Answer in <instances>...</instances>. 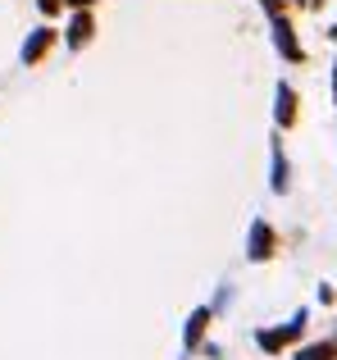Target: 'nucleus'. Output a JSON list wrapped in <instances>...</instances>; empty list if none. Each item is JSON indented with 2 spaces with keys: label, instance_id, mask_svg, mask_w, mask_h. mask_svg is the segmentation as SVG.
<instances>
[{
  "label": "nucleus",
  "instance_id": "9d476101",
  "mask_svg": "<svg viewBox=\"0 0 337 360\" xmlns=\"http://www.w3.org/2000/svg\"><path fill=\"white\" fill-rule=\"evenodd\" d=\"M37 5H41L46 14H55V9H60V0H37Z\"/></svg>",
  "mask_w": 337,
  "mask_h": 360
},
{
  "label": "nucleus",
  "instance_id": "ddd939ff",
  "mask_svg": "<svg viewBox=\"0 0 337 360\" xmlns=\"http://www.w3.org/2000/svg\"><path fill=\"white\" fill-rule=\"evenodd\" d=\"M333 41H337V27H333Z\"/></svg>",
  "mask_w": 337,
  "mask_h": 360
},
{
  "label": "nucleus",
  "instance_id": "9b49d317",
  "mask_svg": "<svg viewBox=\"0 0 337 360\" xmlns=\"http://www.w3.org/2000/svg\"><path fill=\"white\" fill-rule=\"evenodd\" d=\"M333 96H337V69H333Z\"/></svg>",
  "mask_w": 337,
  "mask_h": 360
},
{
  "label": "nucleus",
  "instance_id": "7ed1b4c3",
  "mask_svg": "<svg viewBox=\"0 0 337 360\" xmlns=\"http://www.w3.org/2000/svg\"><path fill=\"white\" fill-rule=\"evenodd\" d=\"M51 41H55V32L51 27H41V32H32L27 37V46H23V64H37L46 51H51Z\"/></svg>",
  "mask_w": 337,
  "mask_h": 360
},
{
  "label": "nucleus",
  "instance_id": "20e7f679",
  "mask_svg": "<svg viewBox=\"0 0 337 360\" xmlns=\"http://www.w3.org/2000/svg\"><path fill=\"white\" fill-rule=\"evenodd\" d=\"M269 246H274V233H269L265 229V224H256V229H251V260H265V255H269Z\"/></svg>",
  "mask_w": 337,
  "mask_h": 360
},
{
  "label": "nucleus",
  "instance_id": "6e6552de",
  "mask_svg": "<svg viewBox=\"0 0 337 360\" xmlns=\"http://www.w3.org/2000/svg\"><path fill=\"white\" fill-rule=\"evenodd\" d=\"M274 192H287V160H283V146H274Z\"/></svg>",
  "mask_w": 337,
  "mask_h": 360
},
{
  "label": "nucleus",
  "instance_id": "1a4fd4ad",
  "mask_svg": "<svg viewBox=\"0 0 337 360\" xmlns=\"http://www.w3.org/2000/svg\"><path fill=\"white\" fill-rule=\"evenodd\" d=\"M329 356H333V347H329V342H319V347H305V352L296 356V360H329Z\"/></svg>",
  "mask_w": 337,
  "mask_h": 360
},
{
  "label": "nucleus",
  "instance_id": "0eeeda50",
  "mask_svg": "<svg viewBox=\"0 0 337 360\" xmlns=\"http://www.w3.org/2000/svg\"><path fill=\"white\" fill-rule=\"evenodd\" d=\"M205 319H210V310H196V315L187 319V347H196V342H201V333H205Z\"/></svg>",
  "mask_w": 337,
  "mask_h": 360
},
{
  "label": "nucleus",
  "instance_id": "f8f14e48",
  "mask_svg": "<svg viewBox=\"0 0 337 360\" xmlns=\"http://www.w3.org/2000/svg\"><path fill=\"white\" fill-rule=\"evenodd\" d=\"M73 5H91V0H73Z\"/></svg>",
  "mask_w": 337,
  "mask_h": 360
},
{
  "label": "nucleus",
  "instance_id": "39448f33",
  "mask_svg": "<svg viewBox=\"0 0 337 360\" xmlns=\"http://www.w3.org/2000/svg\"><path fill=\"white\" fill-rule=\"evenodd\" d=\"M296 119V96H292V87H278V123H292Z\"/></svg>",
  "mask_w": 337,
  "mask_h": 360
},
{
  "label": "nucleus",
  "instance_id": "423d86ee",
  "mask_svg": "<svg viewBox=\"0 0 337 360\" xmlns=\"http://www.w3.org/2000/svg\"><path fill=\"white\" fill-rule=\"evenodd\" d=\"M87 37H91V18H87V14H78V18L69 23V46H82Z\"/></svg>",
  "mask_w": 337,
  "mask_h": 360
},
{
  "label": "nucleus",
  "instance_id": "f257e3e1",
  "mask_svg": "<svg viewBox=\"0 0 337 360\" xmlns=\"http://www.w3.org/2000/svg\"><path fill=\"white\" fill-rule=\"evenodd\" d=\"M301 328H305V310H301V315H292L283 328H274V333H260V347H265V352H278V347H287Z\"/></svg>",
  "mask_w": 337,
  "mask_h": 360
},
{
  "label": "nucleus",
  "instance_id": "f03ea898",
  "mask_svg": "<svg viewBox=\"0 0 337 360\" xmlns=\"http://www.w3.org/2000/svg\"><path fill=\"white\" fill-rule=\"evenodd\" d=\"M274 41H278V51H283V60H301V46H296L287 18H274Z\"/></svg>",
  "mask_w": 337,
  "mask_h": 360
}]
</instances>
